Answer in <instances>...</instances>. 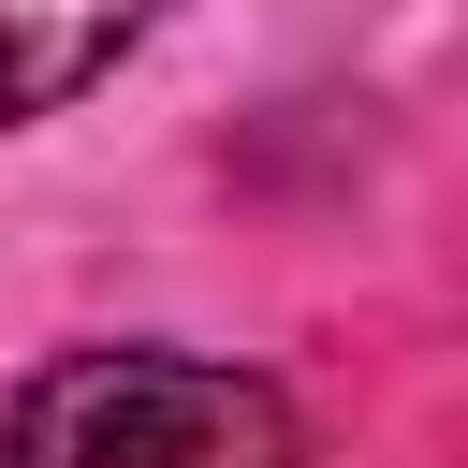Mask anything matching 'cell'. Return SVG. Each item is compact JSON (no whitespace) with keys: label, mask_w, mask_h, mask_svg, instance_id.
I'll use <instances>...</instances> for the list:
<instances>
[{"label":"cell","mask_w":468,"mask_h":468,"mask_svg":"<svg viewBox=\"0 0 468 468\" xmlns=\"http://www.w3.org/2000/svg\"><path fill=\"white\" fill-rule=\"evenodd\" d=\"M0 468H307V410L234 351L88 336L0 380Z\"/></svg>","instance_id":"6da1fadb"},{"label":"cell","mask_w":468,"mask_h":468,"mask_svg":"<svg viewBox=\"0 0 468 468\" xmlns=\"http://www.w3.org/2000/svg\"><path fill=\"white\" fill-rule=\"evenodd\" d=\"M146 29H161V0H0V132L88 102Z\"/></svg>","instance_id":"7a4b0ae2"}]
</instances>
